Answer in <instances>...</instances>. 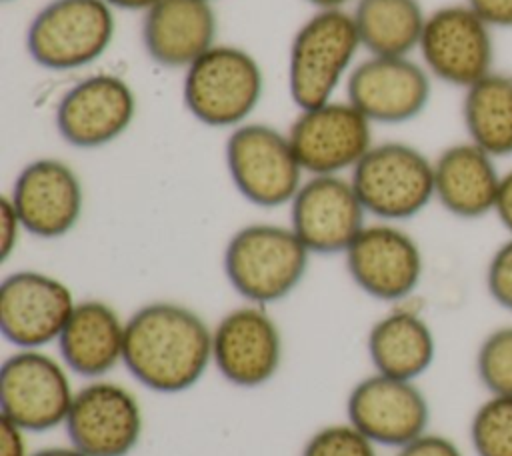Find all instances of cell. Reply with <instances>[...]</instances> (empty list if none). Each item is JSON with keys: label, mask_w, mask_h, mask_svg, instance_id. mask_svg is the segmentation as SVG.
Returning <instances> with one entry per match:
<instances>
[{"label": "cell", "mask_w": 512, "mask_h": 456, "mask_svg": "<svg viewBox=\"0 0 512 456\" xmlns=\"http://www.w3.org/2000/svg\"><path fill=\"white\" fill-rule=\"evenodd\" d=\"M122 366L150 392L182 394L212 366V326L174 300L142 304L126 318Z\"/></svg>", "instance_id": "1"}, {"label": "cell", "mask_w": 512, "mask_h": 456, "mask_svg": "<svg viewBox=\"0 0 512 456\" xmlns=\"http://www.w3.org/2000/svg\"><path fill=\"white\" fill-rule=\"evenodd\" d=\"M310 256L290 226L252 222L228 238L222 252V272L244 302L270 306L300 286Z\"/></svg>", "instance_id": "2"}, {"label": "cell", "mask_w": 512, "mask_h": 456, "mask_svg": "<svg viewBox=\"0 0 512 456\" xmlns=\"http://www.w3.org/2000/svg\"><path fill=\"white\" fill-rule=\"evenodd\" d=\"M360 48L352 12L316 10L306 18L290 40L286 62V86L298 110L334 100Z\"/></svg>", "instance_id": "3"}, {"label": "cell", "mask_w": 512, "mask_h": 456, "mask_svg": "<svg viewBox=\"0 0 512 456\" xmlns=\"http://www.w3.org/2000/svg\"><path fill=\"white\" fill-rule=\"evenodd\" d=\"M264 94L260 62L234 44H214L182 78L188 114L208 128L234 130L248 122Z\"/></svg>", "instance_id": "4"}, {"label": "cell", "mask_w": 512, "mask_h": 456, "mask_svg": "<svg viewBox=\"0 0 512 456\" xmlns=\"http://www.w3.org/2000/svg\"><path fill=\"white\" fill-rule=\"evenodd\" d=\"M348 176L374 220L400 224L434 202V158L408 142H374Z\"/></svg>", "instance_id": "5"}, {"label": "cell", "mask_w": 512, "mask_h": 456, "mask_svg": "<svg viewBox=\"0 0 512 456\" xmlns=\"http://www.w3.org/2000/svg\"><path fill=\"white\" fill-rule=\"evenodd\" d=\"M114 32V8L104 0H50L30 20L24 46L40 68L78 70L102 58Z\"/></svg>", "instance_id": "6"}, {"label": "cell", "mask_w": 512, "mask_h": 456, "mask_svg": "<svg viewBox=\"0 0 512 456\" xmlns=\"http://www.w3.org/2000/svg\"><path fill=\"white\" fill-rule=\"evenodd\" d=\"M224 164L236 192L268 210L288 206L306 178L288 132L264 122H244L230 130Z\"/></svg>", "instance_id": "7"}, {"label": "cell", "mask_w": 512, "mask_h": 456, "mask_svg": "<svg viewBox=\"0 0 512 456\" xmlns=\"http://www.w3.org/2000/svg\"><path fill=\"white\" fill-rule=\"evenodd\" d=\"M70 374L44 348H16L0 366V416L26 432L64 426L76 394Z\"/></svg>", "instance_id": "8"}, {"label": "cell", "mask_w": 512, "mask_h": 456, "mask_svg": "<svg viewBox=\"0 0 512 456\" xmlns=\"http://www.w3.org/2000/svg\"><path fill=\"white\" fill-rule=\"evenodd\" d=\"M494 32L466 2L440 6L426 14L420 62L432 80L466 90L496 70Z\"/></svg>", "instance_id": "9"}, {"label": "cell", "mask_w": 512, "mask_h": 456, "mask_svg": "<svg viewBox=\"0 0 512 456\" xmlns=\"http://www.w3.org/2000/svg\"><path fill=\"white\" fill-rule=\"evenodd\" d=\"M354 286L378 302L410 298L424 276L418 240L396 222H370L342 254Z\"/></svg>", "instance_id": "10"}, {"label": "cell", "mask_w": 512, "mask_h": 456, "mask_svg": "<svg viewBox=\"0 0 512 456\" xmlns=\"http://www.w3.org/2000/svg\"><path fill=\"white\" fill-rule=\"evenodd\" d=\"M288 138L306 176L352 172L372 148V122L348 100L300 110Z\"/></svg>", "instance_id": "11"}, {"label": "cell", "mask_w": 512, "mask_h": 456, "mask_svg": "<svg viewBox=\"0 0 512 456\" xmlns=\"http://www.w3.org/2000/svg\"><path fill=\"white\" fill-rule=\"evenodd\" d=\"M64 428L86 456H128L142 438L144 412L128 386L106 376L76 390Z\"/></svg>", "instance_id": "12"}, {"label": "cell", "mask_w": 512, "mask_h": 456, "mask_svg": "<svg viewBox=\"0 0 512 456\" xmlns=\"http://www.w3.org/2000/svg\"><path fill=\"white\" fill-rule=\"evenodd\" d=\"M284 340L266 306L244 302L212 326V366L232 386L260 388L280 370Z\"/></svg>", "instance_id": "13"}, {"label": "cell", "mask_w": 512, "mask_h": 456, "mask_svg": "<svg viewBox=\"0 0 512 456\" xmlns=\"http://www.w3.org/2000/svg\"><path fill=\"white\" fill-rule=\"evenodd\" d=\"M136 94L118 74H90L60 96L54 124L60 138L78 150H94L116 142L134 122Z\"/></svg>", "instance_id": "14"}, {"label": "cell", "mask_w": 512, "mask_h": 456, "mask_svg": "<svg viewBox=\"0 0 512 456\" xmlns=\"http://www.w3.org/2000/svg\"><path fill=\"white\" fill-rule=\"evenodd\" d=\"M76 302L70 286L48 272H10L0 282V334L14 348L56 344Z\"/></svg>", "instance_id": "15"}, {"label": "cell", "mask_w": 512, "mask_h": 456, "mask_svg": "<svg viewBox=\"0 0 512 456\" xmlns=\"http://www.w3.org/2000/svg\"><path fill=\"white\" fill-rule=\"evenodd\" d=\"M346 420L376 446L400 448L428 432L430 404L416 380L372 372L350 388Z\"/></svg>", "instance_id": "16"}, {"label": "cell", "mask_w": 512, "mask_h": 456, "mask_svg": "<svg viewBox=\"0 0 512 456\" xmlns=\"http://www.w3.org/2000/svg\"><path fill=\"white\" fill-rule=\"evenodd\" d=\"M432 98V76L412 56H368L346 78V100L372 124L418 118Z\"/></svg>", "instance_id": "17"}, {"label": "cell", "mask_w": 512, "mask_h": 456, "mask_svg": "<svg viewBox=\"0 0 512 456\" xmlns=\"http://www.w3.org/2000/svg\"><path fill=\"white\" fill-rule=\"evenodd\" d=\"M290 206V228L310 254H344L368 224L350 176H306Z\"/></svg>", "instance_id": "18"}, {"label": "cell", "mask_w": 512, "mask_h": 456, "mask_svg": "<svg viewBox=\"0 0 512 456\" xmlns=\"http://www.w3.org/2000/svg\"><path fill=\"white\" fill-rule=\"evenodd\" d=\"M8 196L26 234L40 240L70 234L84 210V186L78 172L54 156H42L22 166Z\"/></svg>", "instance_id": "19"}, {"label": "cell", "mask_w": 512, "mask_h": 456, "mask_svg": "<svg viewBox=\"0 0 512 456\" xmlns=\"http://www.w3.org/2000/svg\"><path fill=\"white\" fill-rule=\"evenodd\" d=\"M218 18L212 2L158 0L142 16V48L160 68L186 70L216 42Z\"/></svg>", "instance_id": "20"}, {"label": "cell", "mask_w": 512, "mask_h": 456, "mask_svg": "<svg viewBox=\"0 0 512 456\" xmlns=\"http://www.w3.org/2000/svg\"><path fill=\"white\" fill-rule=\"evenodd\" d=\"M56 346L72 374L84 380L106 378L124 362L126 320L106 300H78Z\"/></svg>", "instance_id": "21"}, {"label": "cell", "mask_w": 512, "mask_h": 456, "mask_svg": "<svg viewBox=\"0 0 512 456\" xmlns=\"http://www.w3.org/2000/svg\"><path fill=\"white\" fill-rule=\"evenodd\" d=\"M500 180L498 160L470 140L454 142L434 158V202L454 218L494 214Z\"/></svg>", "instance_id": "22"}, {"label": "cell", "mask_w": 512, "mask_h": 456, "mask_svg": "<svg viewBox=\"0 0 512 456\" xmlns=\"http://www.w3.org/2000/svg\"><path fill=\"white\" fill-rule=\"evenodd\" d=\"M366 354L374 372L418 380L434 364L436 336L420 312L398 306L370 326Z\"/></svg>", "instance_id": "23"}, {"label": "cell", "mask_w": 512, "mask_h": 456, "mask_svg": "<svg viewBox=\"0 0 512 456\" xmlns=\"http://www.w3.org/2000/svg\"><path fill=\"white\" fill-rule=\"evenodd\" d=\"M462 92L466 140L496 160L512 156V72L496 68Z\"/></svg>", "instance_id": "24"}, {"label": "cell", "mask_w": 512, "mask_h": 456, "mask_svg": "<svg viewBox=\"0 0 512 456\" xmlns=\"http://www.w3.org/2000/svg\"><path fill=\"white\" fill-rule=\"evenodd\" d=\"M426 14L420 0H356L352 10L360 46L370 56L418 52Z\"/></svg>", "instance_id": "25"}, {"label": "cell", "mask_w": 512, "mask_h": 456, "mask_svg": "<svg viewBox=\"0 0 512 456\" xmlns=\"http://www.w3.org/2000/svg\"><path fill=\"white\" fill-rule=\"evenodd\" d=\"M476 456H512V396L488 394L468 426Z\"/></svg>", "instance_id": "26"}, {"label": "cell", "mask_w": 512, "mask_h": 456, "mask_svg": "<svg viewBox=\"0 0 512 456\" xmlns=\"http://www.w3.org/2000/svg\"><path fill=\"white\" fill-rule=\"evenodd\" d=\"M474 370L486 394L512 396V324L496 326L480 340Z\"/></svg>", "instance_id": "27"}, {"label": "cell", "mask_w": 512, "mask_h": 456, "mask_svg": "<svg viewBox=\"0 0 512 456\" xmlns=\"http://www.w3.org/2000/svg\"><path fill=\"white\" fill-rule=\"evenodd\" d=\"M300 456H378L376 444L346 422L318 428L302 446Z\"/></svg>", "instance_id": "28"}, {"label": "cell", "mask_w": 512, "mask_h": 456, "mask_svg": "<svg viewBox=\"0 0 512 456\" xmlns=\"http://www.w3.org/2000/svg\"><path fill=\"white\" fill-rule=\"evenodd\" d=\"M484 284L492 302L512 314V236H508L488 258Z\"/></svg>", "instance_id": "29"}, {"label": "cell", "mask_w": 512, "mask_h": 456, "mask_svg": "<svg viewBox=\"0 0 512 456\" xmlns=\"http://www.w3.org/2000/svg\"><path fill=\"white\" fill-rule=\"evenodd\" d=\"M394 456H464V454L452 438L428 430L422 436L414 438L412 442L396 448Z\"/></svg>", "instance_id": "30"}, {"label": "cell", "mask_w": 512, "mask_h": 456, "mask_svg": "<svg viewBox=\"0 0 512 456\" xmlns=\"http://www.w3.org/2000/svg\"><path fill=\"white\" fill-rule=\"evenodd\" d=\"M20 216L8 194L0 198V262H6L18 248L20 236L24 234Z\"/></svg>", "instance_id": "31"}, {"label": "cell", "mask_w": 512, "mask_h": 456, "mask_svg": "<svg viewBox=\"0 0 512 456\" xmlns=\"http://www.w3.org/2000/svg\"><path fill=\"white\" fill-rule=\"evenodd\" d=\"M494 30H512V0H464Z\"/></svg>", "instance_id": "32"}, {"label": "cell", "mask_w": 512, "mask_h": 456, "mask_svg": "<svg viewBox=\"0 0 512 456\" xmlns=\"http://www.w3.org/2000/svg\"><path fill=\"white\" fill-rule=\"evenodd\" d=\"M26 434L22 426L0 416V456H30Z\"/></svg>", "instance_id": "33"}, {"label": "cell", "mask_w": 512, "mask_h": 456, "mask_svg": "<svg viewBox=\"0 0 512 456\" xmlns=\"http://www.w3.org/2000/svg\"><path fill=\"white\" fill-rule=\"evenodd\" d=\"M494 216L498 218L500 226L512 236V168L502 172L496 204H494Z\"/></svg>", "instance_id": "34"}, {"label": "cell", "mask_w": 512, "mask_h": 456, "mask_svg": "<svg viewBox=\"0 0 512 456\" xmlns=\"http://www.w3.org/2000/svg\"><path fill=\"white\" fill-rule=\"evenodd\" d=\"M114 10H134V12H146L152 4L158 0H104Z\"/></svg>", "instance_id": "35"}, {"label": "cell", "mask_w": 512, "mask_h": 456, "mask_svg": "<svg viewBox=\"0 0 512 456\" xmlns=\"http://www.w3.org/2000/svg\"><path fill=\"white\" fill-rule=\"evenodd\" d=\"M30 456H86V454L78 450L74 444H68V446H46L32 452Z\"/></svg>", "instance_id": "36"}, {"label": "cell", "mask_w": 512, "mask_h": 456, "mask_svg": "<svg viewBox=\"0 0 512 456\" xmlns=\"http://www.w3.org/2000/svg\"><path fill=\"white\" fill-rule=\"evenodd\" d=\"M312 4L316 10H334V8H344L352 0H306Z\"/></svg>", "instance_id": "37"}, {"label": "cell", "mask_w": 512, "mask_h": 456, "mask_svg": "<svg viewBox=\"0 0 512 456\" xmlns=\"http://www.w3.org/2000/svg\"><path fill=\"white\" fill-rule=\"evenodd\" d=\"M204 2H214V0H204Z\"/></svg>", "instance_id": "38"}, {"label": "cell", "mask_w": 512, "mask_h": 456, "mask_svg": "<svg viewBox=\"0 0 512 456\" xmlns=\"http://www.w3.org/2000/svg\"><path fill=\"white\" fill-rule=\"evenodd\" d=\"M4 2H10V0H4Z\"/></svg>", "instance_id": "39"}]
</instances>
